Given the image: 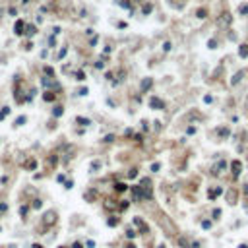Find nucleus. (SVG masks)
Listing matches in <instances>:
<instances>
[{
    "instance_id": "f257e3e1",
    "label": "nucleus",
    "mask_w": 248,
    "mask_h": 248,
    "mask_svg": "<svg viewBox=\"0 0 248 248\" xmlns=\"http://www.w3.org/2000/svg\"><path fill=\"white\" fill-rule=\"evenodd\" d=\"M233 173H235V174H239V173H240V163H239V161L233 163Z\"/></svg>"
},
{
    "instance_id": "f03ea898",
    "label": "nucleus",
    "mask_w": 248,
    "mask_h": 248,
    "mask_svg": "<svg viewBox=\"0 0 248 248\" xmlns=\"http://www.w3.org/2000/svg\"><path fill=\"white\" fill-rule=\"evenodd\" d=\"M240 56H248V45H244V47L240 48Z\"/></svg>"
},
{
    "instance_id": "7ed1b4c3",
    "label": "nucleus",
    "mask_w": 248,
    "mask_h": 248,
    "mask_svg": "<svg viewBox=\"0 0 248 248\" xmlns=\"http://www.w3.org/2000/svg\"><path fill=\"white\" fill-rule=\"evenodd\" d=\"M151 105H153V107H163V103H161L159 99H153V101H151Z\"/></svg>"
},
{
    "instance_id": "20e7f679",
    "label": "nucleus",
    "mask_w": 248,
    "mask_h": 248,
    "mask_svg": "<svg viewBox=\"0 0 248 248\" xmlns=\"http://www.w3.org/2000/svg\"><path fill=\"white\" fill-rule=\"evenodd\" d=\"M116 190H120V192H122V190H126V184H122V182H120V184H116Z\"/></svg>"
},
{
    "instance_id": "39448f33",
    "label": "nucleus",
    "mask_w": 248,
    "mask_h": 248,
    "mask_svg": "<svg viewBox=\"0 0 248 248\" xmlns=\"http://www.w3.org/2000/svg\"><path fill=\"white\" fill-rule=\"evenodd\" d=\"M240 12H242V14H248V6H242V8H240Z\"/></svg>"
},
{
    "instance_id": "423d86ee",
    "label": "nucleus",
    "mask_w": 248,
    "mask_h": 248,
    "mask_svg": "<svg viewBox=\"0 0 248 248\" xmlns=\"http://www.w3.org/2000/svg\"><path fill=\"white\" fill-rule=\"evenodd\" d=\"M74 248H82V244H78V242H76V244H74Z\"/></svg>"
},
{
    "instance_id": "0eeeda50",
    "label": "nucleus",
    "mask_w": 248,
    "mask_h": 248,
    "mask_svg": "<svg viewBox=\"0 0 248 248\" xmlns=\"http://www.w3.org/2000/svg\"><path fill=\"white\" fill-rule=\"evenodd\" d=\"M33 248H43V246H39V244H35V246H33Z\"/></svg>"
}]
</instances>
